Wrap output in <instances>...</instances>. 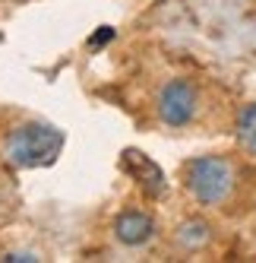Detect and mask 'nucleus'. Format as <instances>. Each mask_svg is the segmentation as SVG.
I'll return each mask as SVG.
<instances>
[{"label":"nucleus","instance_id":"f257e3e1","mask_svg":"<svg viewBox=\"0 0 256 263\" xmlns=\"http://www.w3.org/2000/svg\"><path fill=\"white\" fill-rule=\"evenodd\" d=\"M60 149H63V130L41 121H29L7 134L4 159L13 168H45L60 156Z\"/></svg>","mask_w":256,"mask_h":263},{"label":"nucleus","instance_id":"f03ea898","mask_svg":"<svg viewBox=\"0 0 256 263\" xmlns=\"http://www.w3.org/2000/svg\"><path fill=\"white\" fill-rule=\"evenodd\" d=\"M184 187L187 194L203 203V206H218L225 203L234 191V165L225 156H199L184 165Z\"/></svg>","mask_w":256,"mask_h":263},{"label":"nucleus","instance_id":"7ed1b4c3","mask_svg":"<svg viewBox=\"0 0 256 263\" xmlns=\"http://www.w3.org/2000/svg\"><path fill=\"white\" fill-rule=\"evenodd\" d=\"M199 108V92L190 80H171L158 89L155 115L164 127H187Z\"/></svg>","mask_w":256,"mask_h":263},{"label":"nucleus","instance_id":"20e7f679","mask_svg":"<svg viewBox=\"0 0 256 263\" xmlns=\"http://www.w3.org/2000/svg\"><path fill=\"white\" fill-rule=\"evenodd\" d=\"M120 168L142 187L145 194L158 197V194L164 191V175H161V168H158L149 156H145V153H139V149H123Z\"/></svg>","mask_w":256,"mask_h":263},{"label":"nucleus","instance_id":"39448f33","mask_svg":"<svg viewBox=\"0 0 256 263\" xmlns=\"http://www.w3.org/2000/svg\"><path fill=\"white\" fill-rule=\"evenodd\" d=\"M152 235H155V222L142 210H126L114 219V238L120 244H126V248H139V244H145Z\"/></svg>","mask_w":256,"mask_h":263},{"label":"nucleus","instance_id":"423d86ee","mask_svg":"<svg viewBox=\"0 0 256 263\" xmlns=\"http://www.w3.org/2000/svg\"><path fill=\"white\" fill-rule=\"evenodd\" d=\"M234 130H237V140H241V146L247 149L250 156H256V102L247 105L241 115H237Z\"/></svg>","mask_w":256,"mask_h":263},{"label":"nucleus","instance_id":"0eeeda50","mask_svg":"<svg viewBox=\"0 0 256 263\" xmlns=\"http://www.w3.org/2000/svg\"><path fill=\"white\" fill-rule=\"evenodd\" d=\"M206 238H209V225L199 222V219H196V222H184V225L177 229V241L184 244V248H199Z\"/></svg>","mask_w":256,"mask_h":263},{"label":"nucleus","instance_id":"6e6552de","mask_svg":"<svg viewBox=\"0 0 256 263\" xmlns=\"http://www.w3.org/2000/svg\"><path fill=\"white\" fill-rule=\"evenodd\" d=\"M111 39H114V29H111V26H101V29L92 35V39H89V45L95 48V45H104V42H111Z\"/></svg>","mask_w":256,"mask_h":263},{"label":"nucleus","instance_id":"1a4fd4ad","mask_svg":"<svg viewBox=\"0 0 256 263\" xmlns=\"http://www.w3.org/2000/svg\"><path fill=\"white\" fill-rule=\"evenodd\" d=\"M4 260H19V263H29V260H38L35 254H7Z\"/></svg>","mask_w":256,"mask_h":263}]
</instances>
